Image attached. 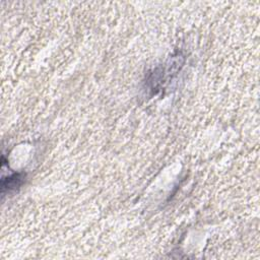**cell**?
<instances>
[{
    "label": "cell",
    "instance_id": "cell-1",
    "mask_svg": "<svg viewBox=\"0 0 260 260\" xmlns=\"http://www.w3.org/2000/svg\"><path fill=\"white\" fill-rule=\"evenodd\" d=\"M23 179H24V175L21 173H14L7 178H2L1 180L2 194H4L5 191L10 192L12 190H16L22 184Z\"/></svg>",
    "mask_w": 260,
    "mask_h": 260
}]
</instances>
